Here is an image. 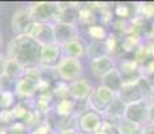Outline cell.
Masks as SVG:
<instances>
[{
	"instance_id": "6",
	"label": "cell",
	"mask_w": 154,
	"mask_h": 134,
	"mask_svg": "<svg viewBox=\"0 0 154 134\" xmlns=\"http://www.w3.org/2000/svg\"><path fill=\"white\" fill-rule=\"evenodd\" d=\"M115 98H117V94H115L114 91H111L110 89L105 87V86L99 85L95 87L91 98L88 99L87 106H88V109L95 110V111L103 114L105 110L111 105V102Z\"/></svg>"
},
{
	"instance_id": "8",
	"label": "cell",
	"mask_w": 154,
	"mask_h": 134,
	"mask_svg": "<svg viewBox=\"0 0 154 134\" xmlns=\"http://www.w3.org/2000/svg\"><path fill=\"white\" fill-rule=\"evenodd\" d=\"M94 90V85L87 78H81L72 83H69V95L75 102H88Z\"/></svg>"
},
{
	"instance_id": "15",
	"label": "cell",
	"mask_w": 154,
	"mask_h": 134,
	"mask_svg": "<svg viewBox=\"0 0 154 134\" xmlns=\"http://www.w3.org/2000/svg\"><path fill=\"white\" fill-rule=\"evenodd\" d=\"M117 98H119L125 105H131V103L141 102V101L146 99V97H145L143 91L141 90V87L138 86V83L123 85V87L117 93Z\"/></svg>"
},
{
	"instance_id": "14",
	"label": "cell",
	"mask_w": 154,
	"mask_h": 134,
	"mask_svg": "<svg viewBox=\"0 0 154 134\" xmlns=\"http://www.w3.org/2000/svg\"><path fill=\"white\" fill-rule=\"evenodd\" d=\"M115 67H117L115 58H114V56H110V55L88 62V68H90V73L93 74L95 78H99V79H102L106 74H109L111 70H114Z\"/></svg>"
},
{
	"instance_id": "35",
	"label": "cell",
	"mask_w": 154,
	"mask_h": 134,
	"mask_svg": "<svg viewBox=\"0 0 154 134\" xmlns=\"http://www.w3.org/2000/svg\"><path fill=\"white\" fill-rule=\"evenodd\" d=\"M149 123L154 125V107H150V111H149Z\"/></svg>"
},
{
	"instance_id": "19",
	"label": "cell",
	"mask_w": 154,
	"mask_h": 134,
	"mask_svg": "<svg viewBox=\"0 0 154 134\" xmlns=\"http://www.w3.org/2000/svg\"><path fill=\"white\" fill-rule=\"evenodd\" d=\"M52 111L60 118L71 117V115L76 114V102L72 101L71 98L56 101L54 107H52Z\"/></svg>"
},
{
	"instance_id": "5",
	"label": "cell",
	"mask_w": 154,
	"mask_h": 134,
	"mask_svg": "<svg viewBox=\"0 0 154 134\" xmlns=\"http://www.w3.org/2000/svg\"><path fill=\"white\" fill-rule=\"evenodd\" d=\"M103 123H105V121H103L102 113L87 109L79 114L78 129L83 134H97L102 129Z\"/></svg>"
},
{
	"instance_id": "13",
	"label": "cell",
	"mask_w": 154,
	"mask_h": 134,
	"mask_svg": "<svg viewBox=\"0 0 154 134\" xmlns=\"http://www.w3.org/2000/svg\"><path fill=\"white\" fill-rule=\"evenodd\" d=\"M54 35H55V43L58 46H64L70 40L81 36L79 35L78 26L64 24V23H54Z\"/></svg>"
},
{
	"instance_id": "24",
	"label": "cell",
	"mask_w": 154,
	"mask_h": 134,
	"mask_svg": "<svg viewBox=\"0 0 154 134\" xmlns=\"http://www.w3.org/2000/svg\"><path fill=\"white\" fill-rule=\"evenodd\" d=\"M24 74V68H23L20 64H17L16 62L11 61V59L7 58V64H5V74L4 75L10 76L11 79L14 80H17L20 79Z\"/></svg>"
},
{
	"instance_id": "10",
	"label": "cell",
	"mask_w": 154,
	"mask_h": 134,
	"mask_svg": "<svg viewBox=\"0 0 154 134\" xmlns=\"http://www.w3.org/2000/svg\"><path fill=\"white\" fill-rule=\"evenodd\" d=\"M28 36L35 39L40 46L55 43V35H54V24L51 23H36L31 26L28 31Z\"/></svg>"
},
{
	"instance_id": "36",
	"label": "cell",
	"mask_w": 154,
	"mask_h": 134,
	"mask_svg": "<svg viewBox=\"0 0 154 134\" xmlns=\"http://www.w3.org/2000/svg\"><path fill=\"white\" fill-rule=\"evenodd\" d=\"M3 44H4V39H3V35H2V32H0V52H2Z\"/></svg>"
},
{
	"instance_id": "38",
	"label": "cell",
	"mask_w": 154,
	"mask_h": 134,
	"mask_svg": "<svg viewBox=\"0 0 154 134\" xmlns=\"http://www.w3.org/2000/svg\"><path fill=\"white\" fill-rule=\"evenodd\" d=\"M0 110H2V103H0Z\"/></svg>"
},
{
	"instance_id": "11",
	"label": "cell",
	"mask_w": 154,
	"mask_h": 134,
	"mask_svg": "<svg viewBox=\"0 0 154 134\" xmlns=\"http://www.w3.org/2000/svg\"><path fill=\"white\" fill-rule=\"evenodd\" d=\"M118 70L121 71L125 85H134L143 78V70L134 59H125L119 62Z\"/></svg>"
},
{
	"instance_id": "32",
	"label": "cell",
	"mask_w": 154,
	"mask_h": 134,
	"mask_svg": "<svg viewBox=\"0 0 154 134\" xmlns=\"http://www.w3.org/2000/svg\"><path fill=\"white\" fill-rule=\"evenodd\" d=\"M55 134H82V133L79 132V129H60Z\"/></svg>"
},
{
	"instance_id": "1",
	"label": "cell",
	"mask_w": 154,
	"mask_h": 134,
	"mask_svg": "<svg viewBox=\"0 0 154 134\" xmlns=\"http://www.w3.org/2000/svg\"><path fill=\"white\" fill-rule=\"evenodd\" d=\"M40 46L35 39L28 35L14 36L7 44V58L16 62L23 68L38 67L40 58Z\"/></svg>"
},
{
	"instance_id": "17",
	"label": "cell",
	"mask_w": 154,
	"mask_h": 134,
	"mask_svg": "<svg viewBox=\"0 0 154 134\" xmlns=\"http://www.w3.org/2000/svg\"><path fill=\"white\" fill-rule=\"evenodd\" d=\"M86 52H87V43L81 36L75 38L64 46H62V54L64 56H70V58L82 59L83 56H86Z\"/></svg>"
},
{
	"instance_id": "33",
	"label": "cell",
	"mask_w": 154,
	"mask_h": 134,
	"mask_svg": "<svg viewBox=\"0 0 154 134\" xmlns=\"http://www.w3.org/2000/svg\"><path fill=\"white\" fill-rule=\"evenodd\" d=\"M142 134H154V125L147 123L142 127Z\"/></svg>"
},
{
	"instance_id": "22",
	"label": "cell",
	"mask_w": 154,
	"mask_h": 134,
	"mask_svg": "<svg viewBox=\"0 0 154 134\" xmlns=\"http://www.w3.org/2000/svg\"><path fill=\"white\" fill-rule=\"evenodd\" d=\"M98 23V15L95 11L90 7V5H81V11H79V24L82 26H93Z\"/></svg>"
},
{
	"instance_id": "37",
	"label": "cell",
	"mask_w": 154,
	"mask_h": 134,
	"mask_svg": "<svg viewBox=\"0 0 154 134\" xmlns=\"http://www.w3.org/2000/svg\"><path fill=\"white\" fill-rule=\"evenodd\" d=\"M20 134H28V132H24V133H20Z\"/></svg>"
},
{
	"instance_id": "31",
	"label": "cell",
	"mask_w": 154,
	"mask_h": 134,
	"mask_svg": "<svg viewBox=\"0 0 154 134\" xmlns=\"http://www.w3.org/2000/svg\"><path fill=\"white\" fill-rule=\"evenodd\" d=\"M5 64H7V55L0 52V76L5 74Z\"/></svg>"
},
{
	"instance_id": "2",
	"label": "cell",
	"mask_w": 154,
	"mask_h": 134,
	"mask_svg": "<svg viewBox=\"0 0 154 134\" xmlns=\"http://www.w3.org/2000/svg\"><path fill=\"white\" fill-rule=\"evenodd\" d=\"M54 70L59 80L66 83H72L82 78L85 67H83V62L81 59L70 58V56L63 55Z\"/></svg>"
},
{
	"instance_id": "29",
	"label": "cell",
	"mask_w": 154,
	"mask_h": 134,
	"mask_svg": "<svg viewBox=\"0 0 154 134\" xmlns=\"http://www.w3.org/2000/svg\"><path fill=\"white\" fill-rule=\"evenodd\" d=\"M137 127L138 126H135V125L131 123V122L122 120L119 122V125H118L117 129H118V134H133Z\"/></svg>"
},
{
	"instance_id": "28",
	"label": "cell",
	"mask_w": 154,
	"mask_h": 134,
	"mask_svg": "<svg viewBox=\"0 0 154 134\" xmlns=\"http://www.w3.org/2000/svg\"><path fill=\"white\" fill-rule=\"evenodd\" d=\"M15 85H16V80L11 79L10 76L7 75L0 76V93L2 91H14Z\"/></svg>"
},
{
	"instance_id": "7",
	"label": "cell",
	"mask_w": 154,
	"mask_h": 134,
	"mask_svg": "<svg viewBox=\"0 0 154 134\" xmlns=\"http://www.w3.org/2000/svg\"><path fill=\"white\" fill-rule=\"evenodd\" d=\"M40 82L42 80L32 79L23 74L22 78L16 80V85H15V89H14V93L16 95L17 101L27 102V101L34 99L38 94V90H39Z\"/></svg>"
},
{
	"instance_id": "3",
	"label": "cell",
	"mask_w": 154,
	"mask_h": 134,
	"mask_svg": "<svg viewBox=\"0 0 154 134\" xmlns=\"http://www.w3.org/2000/svg\"><path fill=\"white\" fill-rule=\"evenodd\" d=\"M27 8L34 22L54 24L58 20L59 12H60V3L36 2V3H29Z\"/></svg>"
},
{
	"instance_id": "4",
	"label": "cell",
	"mask_w": 154,
	"mask_h": 134,
	"mask_svg": "<svg viewBox=\"0 0 154 134\" xmlns=\"http://www.w3.org/2000/svg\"><path fill=\"white\" fill-rule=\"evenodd\" d=\"M149 111L150 106L146 99L141 101V102L131 103V105H126L123 120L131 122L138 127H143L145 125L149 123Z\"/></svg>"
},
{
	"instance_id": "25",
	"label": "cell",
	"mask_w": 154,
	"mask_h": 134,
	"mask_svg": "<svg viewBox=\"0 0 154 134\" xmlns=\"http://www.w3.org/2000/svg\"><path fill=\"white\" fill-rule=\"evenodd\" d=\"M19 102L15 95L14 91H2L0 93V103H2V109L11 110L12 107Z\"/></svg>"
},
{
	"instance_id": "34",
	"label": "cell",
	"mask_w": 154,
	"mask_h": 134,
	"mask_svg": "<svg viewBox=\"0 0 154 134\" xmlns=\"http://www.w3.org/2000/svg\"><path fill=\"white\" fill-rule=\"evenodd\" d=\"M146 101H147V103H149L150 107H154V90L152 91V94L146 98Z\"/></svg>"
},
{
	"instance_id": "12",
	"label": "cell",
	"mask_w": 154,
	"mask_h": 134,
	"mask_svg": "<svg viewBox=\"0 0 154 134\" xmlns=\"http://www.w3.org/2000/svg\"><path fill=\"white\" fill-rule=\"evenodd\" d=\"M63 56L62 47L56 43L46 44L40 48V58H39V67L42 68H55L58 62Z\"/></svg>"
},
{
	"instance_id": "16",
	"label": "cell",
	"mask_w": 154,
	"mask_h": 134,
	"mask_svg": "<svg viewBox=\"0 0 154 134\" xmlns=\"http://www.w3.org/2000/svg\"><path fill=\"white\" fill-rule=\"evenodd\" d=\"M79 11H81V5H76L74 3H69V4L63 5L60 3V12H59L56 23L78 26L79 24Z\"/></svg>"
},
{
	"instance_id": "20",
	"label": "cell",
	"mask_w": 154,
	"mask_h": 134,
	"mask_svg": "<svg viewBox=\"0 0 154 134\" xmlns=\"http://www.w3.org/2000/svg\"><path fill=\"white\" fill-rule=\"evenodd\" d=\"M109 55H110V52H109L107 46H106L105 42H91V43L87 44L86 56L88 58V61H95V59L109 56Z\"/></svg>"
},
{
	"instance_id": "21",
	"label": "cell",
	"mask_w": 154,
	"mask_h": 134,
	"mask_svg": "<svg viewBox=\"0 0 154 134\" xmlns=\"http://www.w3.org/2000/svg\"><path fill=\"white\" fill-rule=\"evenodd\" d=\"M86 32H87L91 42H105L107 39L109 34H110V32L106 30V27L103 24H99V23L86 27Z\"/></svg>"
},
{
	"instance_id": "23",
	"label": "cell",
	"mask_w": 154,
	"mask_h": 134,
	"mask_svg": "<svg viewBox=\"0 0 154 134\" xmlns=\"http://www.w3.org/2000/svg\"><path fill=\"white\" fill-rule=\"evenodd\" d=\"M135 15L143 20L154 19V2L140 3L135 7Z\"/></svg>"
},
{
	"instance_id": "30",
	"label": "cell",
	"mask_w": 154,
	"mask_h": 134,
	"mask_svg": "<svg viewBox=\"0 0 154 134\" xmlns=\"http://www.w3.org/2000/svg\"><path fill=\"white\" fill-rule=\"evenodd\" d=\"M28 134H55V133H54V130L48 126V123H47L46 121H43L39 126H36L32 130H29Z\"/></svg>"
},
{
	"instance_id": "27",
	"label": "cell",
	"mask_w": 154,
	"mask_h": 134,
	"mask_svg": "<svg viewBox=\"0 0 154 134\" xmlns=\"http://www.w3.org/2000/svg\"><path fill=\"white\" fill-rule=\"evenodd\" d=\"M114 15L119 17L121 20H125L131 16V8L127 4H117V7L114 8Z\"/></svg>"
},
{
	"instance_id": "9",
	"label": "cell",
	"mask_w": 154,
	"mask_h": 134,
	"mask_svg": "<svg viewBox=\"0 0 154 134\" xmlns=\"http://www.w3.org/2000/svg\"><path fill=\"white\" fill-rule=\"evenodd\" d=\"M32 24H34V20H32L27 7H22L16 10L11 17V30L15 34V36L27 35Z\"/></svg>"
},
{
	"instance_id": "26",
	"label": "cell",
	"mask_w": 154,
	"mask_h": 134,
	"mask_svg": "<svg viewBox=\"0 0 154 134\" xmlns=\"http://www.w3.org/2000/svg\"><path fill=\"white\" fill-rule=\"evenodd\" d=\"M15 122H16V121H15V118H14L12 111H11V110H5V109L0 110V125H2V127L8 129V127L12 126Z\"/></svg>"
},
{
	"instance_id": "18",
	"label": "cell",
	"mask_w": 154,
	"mask_h": 134,
	"mask_svg": "<svg viewBox=\"0 0 154 134\" xmlns=\"http://www.w3.org/2000/svg\"><path fill=\"white\" fill-rule=\"evenodd\" d=\"M99 85L105 86V87L110 89L111 91H114L115 94L123 87V78H122V74L121 71L118 70V67H115L114 70H111L109 74H106L102 79H100V83Z\"/></svg>"
}]
</instances>
